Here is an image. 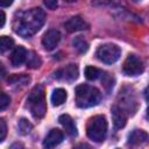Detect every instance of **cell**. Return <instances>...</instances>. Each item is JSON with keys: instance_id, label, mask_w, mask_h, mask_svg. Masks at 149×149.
<instances>
[{"instance_id": "1", "label": "cell", "mask_w": 149, "mask_h": 149, "mask_svg": "<svg viewBox=\"0 0 149 149\" xmlns=\"http://www.w3.org/2000/svg\"><path fill=\"white\" fill-rule=\"evenodd\" d=\"M45 17L44 10L38 7L21 12L13 21L14 31L22 37H30L42 28L45 22Z\"/></svg>"}, {"instance_id": "2", "label": "cell", "mask_w": 149, "mask_h": 149, "mask_svg": "<svg viewBox=\"0 0 149 149\" xmlns=\"http://www.w3.org/2000/svg\"><path fill=\"white\" fill-rule=\"evenodd\" d=\"M76 104L80 108L95 106L101 100V93L97 87L87 84H81L76 87Z\"/></svg>"}, {"instance_id": "3", "label": "cell", "mask_w": 149, "mask_h": 149, "mask_svg": "<svg viewBox=\"0 0 149 149\" xmlns=\"http://www.w3.org/2000/svg\"><path fill=\"white\" fill-rule=\"evenodd\" d=\"M27 106L36 119H42L47 112V102L44 88L42 85H36L27 98Z\"/></svg>"}, {"instance_id": "4", "label": "cell", "mask_w": 149, "mask_h": 149, "mask_svg": "<svg viewBox=\"0 0 149 149\" xmlns=\"http://www.w3.org/2000/svg\"><path fill=\"white\" fill-rule=\"evenodd\" d=\"M87 136L94 142H102L107 134V121L104 115H94L86 126Z\"/></svg>"}, {"instance_id": "5", "label": "cell", "mask_w": 149, "mask_h": 149, "mask_svg": "<svg viewBox=\"0 0 149 149\" xmlns=\"http://www.w3.org/2000/svg\"><path fill=\"white\" fill-rule=\"evenodd\" d=\"M95 55L100 62H102L105 64H113L120 58L121 50L116 44L106 43L98 48Z\"/></svg>"}, {"instance_id": "6", "label": "cell", "mask_w": 149, "mask_h": 149, "mask_svg": "<svg viewBox=\"0 0 149 149\" xmlns=\"http://www.w3.org/2000/svg\"><path fill=\"white\" fill-rule=\"evenodd\" d=\"M144 70L143 62L140 57L136 55H128L127 58L123 62L122 65V71L127 76H137L141 74Z\"/></svg>"}, {"instance_id": "7", "label": "cell", "mask_w": 149, "mask_h": 149, "mask_svg": "<svg viewBox=\"0 0 149 149\" xmlns=\"http://www.w3.org/2000/svg\"><path fill=\"white\" fill-rule=\"evenodd\" d=\"M78 74H79V71H78V66L76 64L65 65L54 72V77L56 79L63 80V81H73L78 78Z\"/></svg>"}, {"instance_id": "8", "label": "cell", "mask_w": 149, "mask_h": 149, "mask_svg": "<svg viewBox=\"0 0 149 149\" xmlns=\"http://www.w3.org/2000/svg\"><path fill=\"white\" fill-rule=\"evenodd\" d=\"M59 40H61L59 31L56 30V29H50V30H48L43 35V37H42V45H43V48L45 50L50 51V50H54L57 47Z\"/></svg>"}, {"instance_id": "9", "label": "cell", "mask_w": 149, "mask_h": 149, "mask_svg": "<svg viewBox=\"0 0 149 149\" xmlns=\"http://www.w3.org/2000/svg\"><path fill=\"white\" fill-rule=\"evenodd\" d=\"M65 29L69 33H74V31H80V30H86L88 29V23L81 19L80 16H72L64 23Z\"/></svg>"}, {"instance_id": "10", "label": "cell", "mask_w": 149, "mask_h": 149, "mask_svg": "<svg viewBox=\"0 0 149 149\" xmlns=\"http://www.w3.org/2000/svg\"><path fill=\"white\" fill-rule=\"evenodd\" d=\"M63 137H64L63 132L57 129V128H54L45 136V139L43 141V147L44 148H49V149L50 148H55L56 146H58L63 141Z\"/></svg>"}, {"instance_id": "11", "label": "cell", "mask_w": 149, "mask_h": 149, "mask_svg": "<svg viewBox=\"0 0 149 149\" xmlns=\"http://www.w3.org/2000/svg\"><path fill=\"white\" fill-rule=\"evenodd\" d=\"M111 112H112V120H113V123H114L115 128H122L126 125V121H127L126 112L118 105L112 106Z\"/></svg>"}, {"instance_id": "12", "label": "cell", "mask_w": 149, "mask_h": 149, "mask_svg": "<svg viewBox=\"0 0 149 149\" xmlns=\"http://www.w3.org/2000/svg\"><path fill=\"white\" fill-rule=\"evenodd\" d=\"M59 123L63 126V128L65 129V132L70 135V136H76L77 135V127L74 125V121L72 120V118L68 114H62L58 118Z\"/></svg>"}, {"instance_id": "13", "label": "cell", "mask_w": 149, "mask_h": 149, "mask_svg": "<svg viewBox=\"0 0 149 149\" xmlns=\"http://www.w3.org/2000/svg\"><path fill=\"white\" fill-rule=\"evenodd\" d=\"M27 55H28V51L26 50V48L19 45L15 48V50L13 51L12 56H10V62H12V65L13 66H20L23 62H26L27 59Z\"/></svg>"}, {"instance_id": "14", "label": "cell", "mask_w": 149, "mask_h": 149, "mask_svg": "<svg viewBox=\"0 0 149 149\" xmlns=\"http://www.w3.org/2000/svg\"><path fill=\"white\" fill-rule=\"evenodd\" d=\"M148 140V134L142 129H135L133 130L128 136V143L132 146H139Z\"/></svg>"}, {"instance_id": "15", "label": "cell", "mask_w": 149, "mask_h": 149, "mask_svg": "<svg viewBox=\"0 0 149 149\" xmlns=\"http://www.w3.org/2000/svg\"><path fill=\"white\" fill-rule=\"evenodd\" d=\"M66 91L64 88H56L51 94V102L54 106H59L66 100Z\"/></svg>"}, {"instance_id": "16", "label": "cell", "mask_w": 149, "mask_h": 149, "mask_svg": "<svg viewBox=\"0 0 149 149\" xmlns=\"http://www.w3.org/2000/svg\"><path fill=\"white\" fill-rule=\"evenodd\" d=\"M72 45H73V48H74L79 54H84V52H86V51L88 50V43H87V41H86L84 37H81V36L74 37V38L72 40Z\"/></svg>"}, {"instance_id": "17", "label": "cell", "mask_w": 149, "mask_h": 149, "mask_svg": "<svg viewBox=\"0 0 149 149\" xmlns=\"http://www.w3.org/2000/svg\"><path fill=\"white\" fill-rule=\"evenodd\" d=\"M7 81L10 85H26L30 81V78L26 74H13L7 79Z\"/></svg>"}, {"instance_id": "18", "label": "cell", "mask_w": 149, "mask_h": 149, "mask_svg": "<svg viewBox=\"0 0 149 149\" xmlns=\"http://www.w3.org/2000/svg\"><path fill=\"white\" fill-rule=\"evenodd\" d=\"M26 61H27V66H29L31 69H37L42 64V61H41L40 56L34 51H31V52H29L27 55V59Z\"/></svg>"}, {"instance_id": "19", "label": "cell", "mask_w": 149, "mask_h": 149, "mask_svg": "<svg viewBox=\"0 0 149 149\" xmlns=\"http://www.w3.org/2000/svg\"><path fill=\"white\" fill-rule=\"evenodd\" d=\"M84 73H85L86 79H88V80H95V79H98L102 74V71L99 70L95 66H86Z\"/></svg>"}, {"instance_id": "20", "label": "cell", "mask_w": 149, "mask_h": 149, "mask_svg": "<svg viewBox=\"0 0 149 149\" xmlns=\"http://www.w3.org/2000/svg\"><path fill=\"white\" fill-rule=\"evenodd\" d=\"M17 129H19V133L21 135H27L30 133V130L33 129V125L24 118L20 119L19 120V123H17Z\"/></svg>"}, {"instance_id": "21", "label": "cell", "mask_w": 149, "mask_h": 149, "mask_svg": "<svg viewBox=\"0 0 149 149\" xmlns=\"http://www.w3.org/2000/svg\"><path fill=\"white\" fill-rule=\"evenodd\" d=\"M14 45V40L9 36H0V52H6L10 50Z\"/></svg>"}, {"instance_id": "22", "label": "cell", "mask_w": 149, "mask_h": 149, "mask_svg": "<svg viewBox=\"0 0 149 149\" xmlns=\"http://www.w3.org/2000/svg\"><path fill=\"white\" fill-rule=\"evenodd\" d=\"M9 104H10V98L5 93H0V111L7 108Z\"/></svg>"}, {"instance_id": "23", "label": "cell", "mask_w": 149, "mask_h": 149, "mask_svg": "<svg viewBox=\"0 0 149 149\" xmlns=\"http://www.w3.org/2000/svg\"><path fill=\"white\" fill-rule=\"evenodd\" d=\"M6 134H7V126H6V122L0 119V142H2L6 137Z\"/></svg>"}, {"instance_id": "24", "label": "cell", "mask_w": 149, "mask_h": 149, "mask_svg": "<svg viewBox=\"0 0 149 149\" xmlns=\"http://www.w3.org/2000/svg\"><path fill=\"white\" fill-rule=\"evenodd\" d=\"M44 5L49 8V9H56L57 8V0H43Z\"/></svg>"}, {"instance_id": "25", "label": "cell", "mask_w": 149, "mask_h": 149, "mask_svg": "<svg viewBox=\"0 0 149 149\" xmlns=\"http://www.w3.org/2000/svg\"><path fill=\"white\" fill-rule=\"evenodd\" d=\"M14 0H0V6L1 7H8L13 3Z\"/></svg>"}, {"instance_id": "26", "label": "cell", "mask_w": 149, "mask_h": 149, "mask_svg": "<svg viewBox=\"0 0 149 149\" xmlns=\"http://www.w3.org/2000/svg\"><path fill=\"white\" fill-rule=\"evenodd\" d=\"M5 22H6V15H5V13H3V12H1V10H0V29L3 27Z\"/></svg>"}, {"instance_id": "27", "label": "cell", "mask_w": 149, "mask_h": 149, "mask_svg": "<svg viewBox=\"0 0 149 149\" xmlns=\"http://www.w3.org/2000/svg\"><path fill=\"white\" fill-rule=\"evenodd\" d=\"M3 74H5V66L0 63V79L3 77Z\"/></svg>"}, {"instance_id": "28", "label": "cell", "mask_w": 149, "mask_h": 149, "mask_svg": "<svg viewBox=\"0 0 149 149\" xmlns=\"http://www.w3.org/2000/svg\"><path fill=\"white\" fill-rule=\"evenodd\" d=\"M64 1H66V2H73V1H76V0H64Z\"/></svg>"}, {"instance_id": "29", "label": "cell", "mask_w": 149, "mask_h": 149, "mask_svg": "<svg viewBox=\"0 0 149 149\" xmlns=\"http://www.w3.org/2000/svg\"><path fill=\"white\" fill-rule=\"evenodd\" d=\"M134 1H139V0H134Z\"/></svg>"}]
</instances>
